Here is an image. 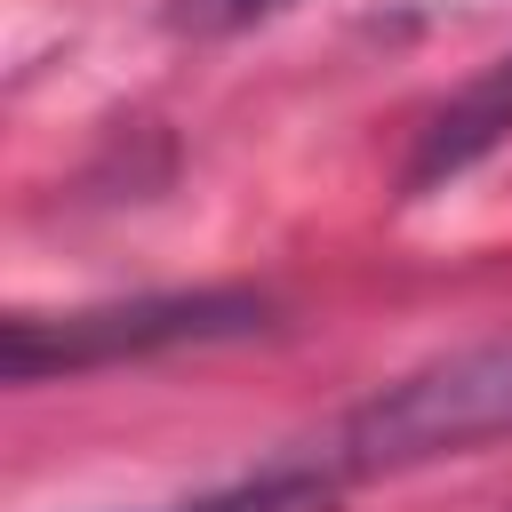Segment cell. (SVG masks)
Wrapping results in <instances>:
<instances>
[{"label": "cell", "mask_w": 512, "mask_h": 512, "mask_svg": "<svg viewBox=\"0 0 512 512\" xmlns=\"http://www.w3.org/2000/svg\"><path fill=\"white\" fill-rule=\"evenodd\" d=\"M256 328H272V304L256 288H160V296H120V304H80V312H16L0 328V376L48 384V376L152 360L184 344H240Z\"/></svg>", "instance_id": "6da1fadb"}, {"label": "cell", "mask_w": 512, "mask_h": 512, "mask_svg": "<svg viewBox=\"0 0 512 512\" xmlns=\"http://www.w3.org/2000/svg\"><path fill=\"white\" fill-rule=\"evenodd\" d=\"M512 440V336L504 344H464L432 368H408L400 384L368 392L344 432H336V472H400L432 456H464Z\"/></svg>", "instance_id": "7a4b0ae2"}, {"label": "cell", "mask_w": 512, "mask_h": 512, "mask_svg": "<svg viewBox=\"0 0 512 512\" xmlns=\"http://www.w3.org/2000/svg\"><path fill=\"white\" fill-rule=\"evenodd\" d=\"M504 136H512V56H496L480 80H464V88L424 120V136H416V152H408V168H400V192L424 200V192L456 184V176L480 168Z\"/></svg>", "instance_id": "3957f363"}, {"label": "cell", "mask_w": 512, "mask_h": 512, "mask_svg": "<svg viewBox=\"0 0 512 512\" xmlns=\"http://www.w3.org/2000/svg\"><path fill=\"white\" fill-rule=\"evenodd\" d=\"M336 488V464H264L256 480L184 496V504H152V512H320Z\"/></svg>", "instance_id": "277c9868"}, {"label": "cell", "mask_w": 512, "mask_h": 512, "mask_svg": "<svg viewBox=\"0 0 512 512\" xmlns=\"http://www.w3.org/2000/svg\"><path fill=\"white\" fill-rule=\"evenodd\" d=\"M288 0H224V24H264V16H280Z\"/></svg>", "instance_id": "5b68a950"}]
</instances>
